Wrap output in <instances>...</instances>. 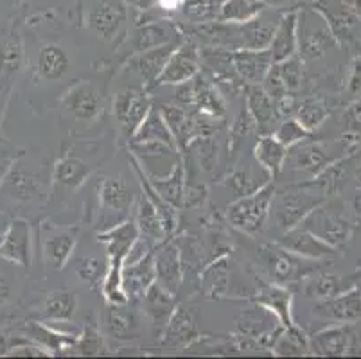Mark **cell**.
Wrapping results in <instances>:
<instances>
[{
    "instance_id": "17",
    "label": "cell",
    "mask_w": 361,
    "mask_h": 359,
    "mask_svg": "<svg viewBox=\"0 0 361 359\" xmlns=\"http://www.w3.org/2000/svg\"><path fill=\"white\" fill-rule=\"evenodd\" d=\"M336 153L331 151L329 142H300L288 151L284 169L293 173H307L317 176L318 173L336 162ZM282 169V171H284Z\"/></svg>"
},
{
    "instance_id": "3",
    "label": "cell",
    "mask_w": 361,
    "mask_h": 359,
    "mask_svg": "<svg viewBox=\"0 0 361 359\" xmlns=\"http://www.w3.org/2000/svg\"><path fill=\"white\" fill-rule=\"evenodd\" d=\"M317 187L311 182L293 183L275 190L271 202L270 217H274L275 225L286 232L302 223V219L320 203H324V196L317 194Z\"/></svg>"
},
{
    "instance_id": "14",
    "label": "cell",
    "mask_w": 361,
    "mask_h": 359,
    "mask_svg": "<svg viewBox=\"0 0 361 359\" xmlns=\"http://www.w3.org/2000/svg\"><path fill=\"white\" fill-rule=\"evenodd\" d=\"M200 72H202L200 51L191 42H182L167 59L166 67L157 79L155 87H167V85L176 87V85H182L185 81H191Z\"/></svg>"
},
{
    "instance_id": "18",
    "label": "cell",
    "mask_w": 361,
    "mask_h": 359,
    "mask_svg": "<svg viewBox=\"0 0 361 359\" xmlns=\"http://www.w3.org/2000/svg\"><path fill=\"white\" fill-rule=\"evenodd\" d=\"M234 262L228 253L218 255L207 262L200 272V291L209 300H221L226 296H234Z\"/></svg>"
},
{
    "instance_id": "41",
    "label": "cell",
    "mask_w": 361,
    "mask_h": 359,
    "mask_svg": "<svg viewBox=\"0 0 361 359\" xmlns=\"http://www.w3.org/2000/svg\"><path fill=\"white\" fill-rule=\"evenodd\" d=\"M327 117H329V108L322 103L320 99H304V101L298 103L297 108H295V118H297L298 123L306 128L310 133L317 130V128H320Z\"/></svg>"
},
{
    "instance_id": "33",
    "label": "cell",
    "mask_w": 361,
    "mask_h": 359,
    "mask_svg": "<svg viewBox=\"0 0 361 359\" xmlns=\"http://www.w3.org/2000/svg\"><path fill=\"white\" fill-rule=\"evenodd\" d=\"M353 334L347 324H336L310 338V352L318 355H345L350 348Z\"/></svg>"
},
{
    "instance_id": "8",
    "label": "cell",
    "mask_w": 361,
    "mask_h": 359,
    "mask_svg": "<svg viewBox=\"0 0 361 359\" xmlns=\"http://www.w3.org/2000/svg\"><path fill=\"white\" fill-rule=\"evenodd\" d=\"M147 92L149 90L144 87H126L114 95L111 110H114V117L119 126L121 140L124 142L130 144L131 137L139 130L144 117L153 108Z\"/></svg>"
},
{
    "instance_id": "44",
    "label": "cell",
    "mask_w": 361,
    "mask_h": 359,
    "mask_svg": "<svg viewBox=\"0 0 361 359\" xmlns=\"http://www.w3.org/2000/svg\"><path fill=\"white\" fill-rule=\"evenodd\" d=\"M341 291L340 279L334 275H318L311 281H307L306 293L313 298L318 300H327V298H333L338 293Z\"/></svg>"
},
{
    "instance_id": "7",
    "label": "cell",
    "mask_w": 361,
    "mask_h": 359,
    "mask_svg": "<svg viewBox=\"0 0 361 359\" xmlns=\"http://www.w3.org/2000/svg\"><path fill=\"white\" fill-rule=\"evenodd\" d=\"M25 63H27V54L24 49V39L18 29H9L6 36L0 38V126H2V118L11 99L13 88L20 79Z\"/></svg>"
},
{
    "instance_id": "39",
    "label": "cell",
    "mask_w": 361,
    "mask_h": 359,
    "mask_svg": "<svg viewBox=\"0 0 361 359\" xmlns=\"http://www.w3.org/2000/svg\"><path fill=\"white\" fill-rule=\"evenodd\" d=\"M274 355H307L310 354V338L298 325L282 329L277 341L271 347Z\"/></svg>"
},
{
    "instance_id": "12",
    "label": "cell",
    "mask_w": 361,
    "mask_h": 359,
    "mask_svg": "<svg viewBox=\"0 0 361 359\" xmlns=\"http://www.w3.org/2000/svg\"><path fill=\"white\" fill-rule=\"evenodd\" d=\"M300 226L320 237L322 241L333 246L334 250L345 245L353 233V223L345 214H341L333 207L322 205V203L302 219Z\"/></svg>"
},
{
    "instance_id": "35",
    "label": "cell",
    "mask_w": 361,
    "mask_h": 359,
    "mask_svg": "<svg viewBox=\"0 0 361 359\" xmlns=\"http://www.w3.org/2000/svg\"><path fill=\"white\" fill-rule=\"evenodd\" d=\"M137 229H139V236L144 241L149 243L151 246H159L160 243L169 239L164 230L162 219L159 216V210L153 205L149 197L142 193L140 200L137 202V216H135Z\"/></svg>"
},
{
    "instance_id": "56",
    "label": "cell",
    "mask_w": 361,
    "mask_h": 359,
    "mask_svg": "<svg viewBox=\"0 0 361 359\" xmlns=\"http://www.w3.org/2000/svg\"><path fill=\"white\" fill-rule=\"evenodd\" d=\"M354 207H356L357 216H361V196H357L356 200H354Z\"/></svg>"
},
{
    "instance_id": "10",
    "label": "cell",
    "mask_w": 361,
    "mask_h": 359,
    "mask_svg": "<svg viewBox=\"0 0 361 359\" xmlns=\"http://www.w3.org/2000/svg\"><path fill=\"white\" fill-rule=\"evenodd\" d=\"M80 237L78 225H56V223H42L40 246L42 259L45 266L52 272H61L71 261L75 243Z\"/></svg>"
},
{
    "instance_id": "13",
    "label": "cell",
    "mask_w": 361,
    "mask_h": 359,
    "mask_svg": "<svg viewBox=\"0 0 361 359\" xmlns=\"http://www.w3.org/2000/svg\"><path fill=\"white\" fill-rule=\"evenodd\" d=\"M128 13L124 0H92L87 8V28L90 29L97 38L104 42H114L121 38L124 42V24H126Z\"/></svg>"
},
{
    "instance_id": "48",
    "label": "cell",
    "mask_w": 361,
    "mask_h": 359,
    "mask_svg": "<svg viewBox=\"0 0 361 359\" xmlns=\"http://www.w3.org/2000/svg\"><path fill=\"white\" fill-rule=\"evenodd\" d=\"M6 355H16V358H49L51 352L47 348H44L42 345H38L36 341H20L15 347H9L8 354Z\"/></svg>"
},
{
    "instance_id": "28",
    "label": "cell",
    "mask_w": 361,
    "mask_h": 359,
    "mask_svg": "<svg viewBox=\"0 0 361 359\" xmlns=\"http://www.w3.org/2000/svg\"><path fill=\"white\" fill-rule=\"evenodd\" d=\"M268 51H270L271 58H274V63L284 61V59L297 54L298 51V11L297 9H290V11H286L284 15H281Z\"/></svg>"
},
{
    "instance_id": "36",
    "label": "cell",
    "mask_w": 361,
    "mask_h": 359,
    "mask_svg": "<svg viewBox=\"0 0 361 359\" xmlns=\"http://www.w3.org/2000/svg\"><path fill=\"white\" fill-rule=\"evenodd\" d=\"M130 142H160L169 146L171 150L180 151L175 135H173L169 124L166 123V118H164L162 111L159 108H151L149 114L144 117L142 124L135 131V135L131 137Z\"/></svg>"
},
{
    "instance_id": "11",
    "label": "cell",
    "mask_w": 361,
    "mask_h": 359,
    "mask_svg": "<svg viewBox=\"0 0 361 359\" xmlns=\"http://www.w3.org/2000/svg\"><path fill=\"white\" fill-rule=\"evenodd\" d=\"M27 63L36 85L58 83L68 75L72 68V58L67 49L58 42H44L29 54Z\"/></svg>"
},
{
    "instance_id": "38",
    "label": "cell",
    "mask_w": 361,
    "mask_h": 359,
    "mask_svg": "<svg viewBox=\"0 0 361 359\" xmlns=\"http://www.w3.org/2000/svg\"><path fill=\"white\" fill-rule=\"evenodd\" d=\"M266 9L261 0H223L218 20L226 24H246Z\"/></svg>"
},
{
    "instance_id": "40",
    "label": "cell",
    "mask_w": 361,
    "mask_h": 359,
    "mask_svg": "<svg viewBox=\"0 0 361 359\" xmlns=\"http://www.w3.org/2000/svg\"><path fill=\"white\" fill-rule=\"evenodd\" d=\"M74 273L75 276L80 279L83 284H87V288L90 291H99L101 282H103V276L106 273L108 262L101 261L97 257H80L74 261Z\"/></svg>"
},
{
    "instance_id": "47",
    "label": "cell",
    "mask_w": 361,
    "mask_h": 359,
    "mask_svg": "<svg viewBox=\"0 0 361 359\" xmlns=\"http://www.w3.org/2000/svg\"><path fill=\"white\" fill-rule=\"evenodd\" d=\"M254 180L255 178L250 176L248 173H245V171H234V173L228 174V178L225 180V185L228 187V189L234 190V193L241 197V196H246V194L254 193L255 189L261 187L257 185Z\"/></svg>"
},
{
    "instance_id": "43",
    "label": "cell",
    "mask_w": 361,
    "mask_h": 359,
    "mask_svg": "<svg viewBox=\"0 0 361 359\" xmlns=\"http://www.w3.org/2000/svg\"><path fill=\"white\" fill-rule=\"evenodd\" d=\"M271 135L277 138L282 146H286L288 150H290V147L304 142L311 133L306 130V128L302 126L300 123H298L297 118L288 117V118H282V123L275 128Z\"/></svg>"
},
{
    "instance_id": "21",
    "label": "cell",
    "mask_w": 361,
    "mask_h": 359,
    "mask_svg": "<svg viewBox=\"0 0 361 359\" xmlns=\"http://www.w3.org/2000/svg\"><path fill=\"white\" fill-rule=\"evenodd\" d=\"M182 42L183 39H178V42H171V44L149 49V51L137 52V54L126 58V65L139 74V78L142 79V87L149 90V88L155 87L160 72L166 67L167 59Z\"/></svg>"
},
{
    "instance_id": "52",
    "label": "cell",
    "mask_w": 361,
    "mask_h": 359,
    "mask_svg": "<svg viewBox=\"0 0 361 359\" xmlns=\"http://www.w3.org/2000/svg\"><path fill=\"white\" fill-rule=\"evenodd\" d=\"M124 2L133 6V8L140 9V11H147V9H151L153 6H157V0H124Z\"/></svg>"
},
{
    "instance_id": "55",
    "label": "cell",
    "mask_w": 361,
    "mask_h": 359,
    "mask_svg": "<svg viewBox=\"0 0 361 359\" xmlns=\"http://www.w3.org/2000/svg\"><path fill=\"white\" fill-rule=\"evenodd\" d=\"M8 351H9L8 338L0 334V355H6V354H8Z\"/></svg>"
},
{
    "instance_id": "26",
    "label": "cell",
    "mask_w": 361,
    "mask_h": 359,
    "mask_svg": "<svg viewBox=\"0 0 361 359\" xmlns=\"http://www.w3.org/2000/svg\"><path fill=\"white\" fill-rule=\"evenodd\" d=\"M232 65L245 85H261L274 65L268 49H238L232 51Z\"/></svg>"
},
{
    "instance_id": "31",
    "label": "cell",
    "mask_w": 361,
    "mask_h": 359,
    "mask_svg": "<svg viewBox=\"0 0 361 359\" xmlns=\"http://www.w3.org/2000/svg\"><path fill=\"white\" fill-rule=\"evenodd\" d=\"M140 169H142V167H140ZM144 176H146L151 189L155 190V193L162 197L164 202L176 207V209H180V207L183 205V194H185L187 178H185V164H183L182 158H180L178 162L175 164V167H173L167 174H164V176H151V174H146V173H144Z\"/></svg>"
},
{
    "instance_id": "54",
    "label": "cell",
    "mask_w": 361,
    "mask_h": 359,
    "mask_svg": "<svg viewBox=\"0 0 361 359\" xmlns=\"http://www.w3.org/2000/svg\"><path fill=\"white\" fill-rule=\"evenodd\" d=\"M11 162H13V158L0 157V183H2V178H4L6 171L9 169V166H11Z\"/></svg>"
},
{
    "instance_id": "24",
    "label": "cell",
    "mask_w": 361,
    "mask_h": 359,
    "mask_svg": "<svg viewBox=\"0 0 361 359\" xmlns=\"http://www.w3.org/2000/svg\"><path fill=\"white\" fill-rule=\"evenodd\" d=\"M277 243L282 248H286L288 252L295 253V255L302 257V259H307V261H320V259H326V257L334 253L333 246L324 243L320 237H317L300 225L291 230H286L279 237Z\"/></svg>"
},
{
    "instance_id": "20",
    "label": "cell",
    "mask_w": 361,
    "mask_h": 359,
    "mask_svg": "<svg viewBox=\"0 0 361 359\" xmlns=\"http://www.w3.org/2000/svg\"><path fill=\"white\" fill-rule=\"evenodd\" d=\"M331 44V29L314 11H298V49L304 59L320 58Z\"/></svg>"
},
{
    "instance_id": "58",
    "label": "cell",
    "mask_w": 361,
    "mask_h": 359,
    "mask_svg": "<svg viewBox=\"0 0 361 359\" xmlns=\"http://www.w3.org/2000/svg\"><path fill=\"white\" fill-rule=\"evenodd\" d=\"M360 341H361V332H360Z\"/></svg>"
},
{
    "instance_id": "16",
    "label": "cell",
    "mask_w": 361,
    "mask_h": 359,
    "mask_svg": "<svg viewBox=\"0 0 361 359\" xmlns=\"http://www.w3.org/2000/svg\"><path fill=\"white\" fill-rule=\"evenodd\" d=\"M183 272L182 250L173 237L155 246V282L160 288L176 295L183 282Z\"/></svg>"
},
{
    "instance_id": "29",
    "label": "cell",
    "mask_w": 361,
    "mask_h": 359,
    "mask_svg": "<svg viewBox=\"0 0 361 359\" xmlns=\"http://www.w3.org/2000/svg\"><path fill=\"white\" fill-rule=\"evenodd\" d=\"M144 308V315L151 320V325H153V331H155L157 338H160L166 329L167 322H169L171 315L175 311L176 302L175 295H171L169 291H166L164 288H160L159 284H153L146 291V295L140 298Z\"/></svg>"
},
{
    "instance_id": "2",
    "label": "cell",
    "mask_w": 361,
    "mask_h": 359,
    "mask_svg": "<svg viewBox=\"0 0 361 359\" xmlns=\"http://www.w3.org/2000/svg\"><path fill=\"white\" fill-rule=\"evenodd\" d=\"M101 162L99 142L72 144L71 150L63 151L52 166V193L65 196L78 193Z\"/></svg>"
},
{
    "instance_id": "46",
    "label": "cell",
    "mask_w": 361,
    "mask_h": 359,
    "mask_svg": "<svg viewBox=\"0 0 361 359\" xmlns=\"http://www.w3.org/2000/svg\"><path fill=\"white\" fill-rule=\"evenodd\" d=\"M254 128H255V123H254V118H252L250 111L246 110V107H243V110L239 111V115L235 117V123L232 124L231 128V142H228V150H231V153H235V151L239 150L243 140H245V138L254 131Z\"/></svg>"
},
{
    "instance_id": "51",
    "label": "cell",
    "mask_w": 361,
    "mask_h": 359,
    "mask_svg": "<svg viewBox=\"0 0 361 359\" xmlns=\"http://www.w3.org/2000/svg\"><path fill=\"white\" fill-rule=\"evenodd\" d=\"M187 0H157V6L164 11H176V9L183 8Z\"/></svg>"
},
{
    "instance_id": "1",
    "label": "cell",
    "mask_w": 361,
    "mask_h": 359,
    "mask_svg": "<svg viewBox=\"0 0 361 359\" xmlns=\"http://www.w3.org/2000/svg\"><path fill=\"white\" fill-rule=\"evenodd\" d=\"M52 194V171L47 173L42 164L29 162L20 153L13 158L0 183V203L15 209L47 203Z\"/></svg>"
},
{
    "instance_id": "34",
    "label": "cell",
    "mask_w": 361,
    "mask_h": 359,
    "mask_svg": "<svg viewBox=\"0 0 361 359\" xmlns=\"http://www.w3.org/2000/svg\"><path fill=\"white\" fill-rule=\"evenodd\" d=\"M78 309V296L71 289H56L44 298L40 316L49 324H68Z\"/></svg>"
},
{
    "instance_id": "23",
    "label": "cell",
    "mask_w": 361,
    "mask_h": 359,
    "mask_svg": "<svg viewBox=\"0 0 361 359\" xmlns=\"http://www.w3.org/2000/svg\"><path fill=\"white\" fill-rule=\"evenodd\" d=\"M314 315L334 324H354L361 320V289L338 293L314 305Z\"/></svg>"
},
{
    "instance_id": "42",
    "label": "cell",
    "mask_w": 361,
    "mask_h": 359,
    "mask_svg": "<svg viewBox=\"0 0 361 359\" xmlns=\"http://www.w3.org/2000/svg\"><path fill=\"white\" fill-rule=\"evenodd\" d=\"M65 354H78V355H101L104 354L103 336H101L99 327L94 322L85 325L83 331L78 336V341L74 347L68 348Z\"/></svg>"
},
{
    "instance_id": "50",
    "label": "cell",
    "mask_w": 361,
    "mask_h": 359,
    "mask_svg": "<svg viewBox=\"0 0 361 359\" xmlns=\"http://www.w3.org/2000/svg\"><path fill=\"white\" fill-rule=\"evenodd\" d=\"M11 298V284L4 275H0V308Z\"/></svg>"
},
{
    "instance_id": "9",
    "label": "cell",
    "mask_w": 361,
    "mask_h": 359,
    "mask_svg": "<svg viewBox=\"0 0 361 359\" xmlns=\"http://www.w3.org/2000/svg\"><path fill=\"white\" fill-rule=\"evenodd\" d=\"M307 259L295 255V253L288 252L286 248H282L279 243H268V245H261L257 248V262L262 268V272L268 275L271 284L286 286L291 282L300 281L302 275L310 273L311 268H307L304 262Z\"/></svg>"
},
{
    "instance_id": "25",
    "label": "cell",
    "mask_w": 361,
    "mask_h": 359,
    "mask_svg": "<svg viewBox=\"0 0 361 359\" xmlns=\"http://www.w3.org/2000/svg\"><path fill=\"white\" fill-rule=\"evenodd\" d=\"M153 284H155V248L139 261L123 266V288L128 302H140V298Z\"/></svg>"
},
{
    "instance_id": "22",
    "label": "cell",
    "mask_w": 361,
    "mask_h": 359,
    "mask_svg": "<svg viewBox=\"0 0 361 359\" xmlns=\"http://www.w3.org/2000/svg\"><path fill=\"white\" fill-rule=\"evenodd\" d=\"M178 39L183 38L175 24H171L169 20H153V22H147V24L137 28L133 36L128 39V47H130L128 58L137 52L149 51V49L178 42Z\"/></svg>"
},
{
    "instance_id": "32",
    "label": "cell",
    "mask_w": 361,
    "mask_h": 359,
    "mask_svg": "<svg viewBox=\"0 0 361 359\" xmlns=\"http://www.w3.org/2000/svg\"><path fill=\"white\" fill-rule=\"evenodd\" d=\"M245 107L246 110L250 111L255 128L259 131L268 135V131L274 130L279 118L277 110H275V99L261 85H248Z\"/></svg>"
},
{
    "instance_id": "6",
    "label": "cell",
    "mask_w": 361,
    "mask_h": 359,
    "mask_svg": "<svg viewBox=\"0 0 361 359\" xmlns=\"http://www.w3.org/2000/svg\"><path fill=\"white\" fill-rule=\"evenodd\" d=\"M135 193L123 176H104L97 185V229L99 232L126 221L135 205Z\"/></svg>"
},
{
    "instance_id": "27",
    "label": "cell",
    "mask_w": 361,
    "mask_h": 359,
    "mask_svg": "<svg viewBox=\"0 0 361 359\" xmlns=\"http://www.w3.org/2000/svg\"><path fill=\"white\" fill-rule=\"evenodd\" d=\"M104 327L111 340L130 341L140 334V316L130 302L108 304L104 312Z\"/></svg>"
},
{
    "instance_id": "19",
    "label": "cell",
    "mask_w": 361,
    "mask_h": 359,
    "mask_svg": "<svg viewBox=\"0 0 361 359\" xmlns=\"http://www.w3.org/2000/svg\"><path fill=\"white\" fill-rule=\"evenodd\" d=\"M0 259L20 268L31 266V226L22 217H15L0 237Z\"/></svg>"
},
{
    "instance_id": "49",
    "label": "cell",
    "mask_w": 361,
    "mask_h": 359,
    "mask_svg": "<svg viewBox=\"0 0 361 359\" xmlns=\"http://www.w3.org/2000/svg\"><path fill=\"white\" fill-rule=\"evenodd\" d=\"M349 90L353 92V94H360L361 92V59H356V63H354L353 75H350Z\"/></svg>"
},
{
    "instance_id": "37",
    "label": "cell",
    "mask_w": 361,
    "mask_h": 359,
    "mask_svg": "<svg viewBox=\"0 0 361 359\" xmlns=\"http://www.w3.org/2000/svg\"><path fill=\"white\" fill-rule=\"evenodd\" d=\"M286 154L288 147L282 146L271 133L262 135L254 146L255 160H257L259 166L268 173L270 178L279 176L282 173L284 162H286Z\"/></svg>"
},
{
    "instance_id": "57",
    "label": "cell",
    "mask_w": 361,
    "mask_h": 359,
    "mask_svg": "<svg viewBox=\"0 0 361 359\" xmlns=\"http://www.w3.org/2000/svg\"><path fill=\"white\" fill-rule=\"evenodd\" d=\"M357 178H360V183H361V167H360V173H357Z\"/></svg>"
},
{
    "instance_id": "15",
    "label": "cell",
    "mask_w": 361,
    "mask_h": 359,
    "mask_svg": "<svg viewBox=\"0 0 361 359\" xmlns=\"http://www.w3.org/2000/svg\"><path fill=\"white\" fill-rule=\"evenodd\" d=\"M200 340H202V336H200L198 324H196L195 309L185 304L176 305L162 336H160L162 347L171 348V351L173 348L182 351V348H189L191 345L198 343Z\"/></svg>"
},
{
    "instance_id": "45",
    "label": "cell",
    "mask_w": 361,
    "mask_h": 359,
    "mask_svg": "<svg viewBox=\"0 0 361 359\" xmlns=\"http://www.w3.org/2000/svg\"><path fill=\"white\" fill-rule=\"evenodd\" d=\"M279 74L282 78V83L286 87L288 94H293L298 88L302 87V65L300 58H297V54L291 56V58L284 59V61H279L277 63Z\"/></svg>"
},
{
    "instance_id": "30",
    "label": "cell",
    "mask_w": 361,
    "mask_h": 359,
    "mask_svg": "<svg viewBox=\"0 0 361 359\" xmlns=\"http://www.w3.org/2000/svg\"><path fill=\"white\" fill-rule=\"evenodd\" d=\"M252 300L255 304L262 305L268 311L274 312L277 316V320L281 322L282 327H293V311H291V302H293V296L288 291L286 286H279V284H266L262 286L261 289L252 295Z\"/></svg>"
},
{
    "instance_id": "5",
    "label": "cell",
    "mask_w": 361,
    "mask_h": 359,
    "mask_svg": "<svg viewBox=\"0 0 361 359\" xmlns=\"http://www.w3.org/2000/svg\"><path fill=\"white\" fill-rule=\"evenodd\" d=\"M61 114L75 124L90 126L103 117L106 110V94L99 83L80 79L63 92L60 99Z\"/></svg>"
},
{
    "instance_id": "4",
    "label": "cell",
    "mask_w": 361,
    "mask_h": 359,
    "mask_svg": "<svg viewBox=\"0 0 361 359\" xmlns=\"http://www.w3.org/2000/svg\"><path fill=\"white\" fill-rule=\"evenodd\" d=\"M275 190L277 187L274 182H266L254 193L238 197L226 207V221L241 233L257 236L270 219Z\"/></svg>"
},
{
    "instance_id": "53",
    "label": "cell",
    "mask_w": 361,
    "mask_h": 359,
    "mask_svg": "<svg viewBox=\"0 0 361 359\" xmlns=\"http://www.w3.org/2000/svg\"><path fill=\"white\" fill-rule=\"evenodd\" d=\"M261 2H264L266 8L282 9V8H288L290 4H293L295 0H261Z\"/></svg>"
}]
</instances>
